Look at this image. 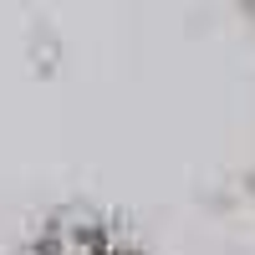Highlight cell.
<instances>
[{
    "instance_id": "6da1fadb",
    "label": "cell",
    "mask_w": 255,
    "mask_h": 255,
    "mask_svg": "<svg viewBox=\"0 0 255 255\" xmlns=\"http://www.w3.org/2000/svg\"><path fill=\"white\" fill-rule=\"evenodd\" d=\"M41 255H133V250H128V240H118L113 230H97L87 215H72L67 225H56L46 235Z\"/></svg>"
}]
</instances>
